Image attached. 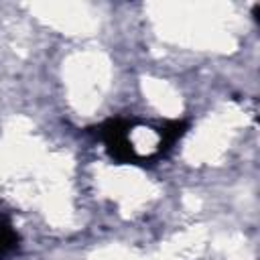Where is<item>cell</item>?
<instances>
[{"label":"cell","instance_id":"1","mask_svg":"<svg viewBox=\"0 0 260 260\" xmlns=\"http://www.w3.org/2000/svg\"><path fill=\"white\" fill-rule=\"evenodd\" d=\"M187 130V122L185 120H171V122H165L158 130L160 134V142H158V152H165L167 148H171Z\"/></svg>","mask_w":260,"mask_h":260},{"label":"cell","instance_id":"2","mask_svg":"<svg viewBox=\"0 0 260 260\" xmlns=\"http://www.w3.org/2000/svg\"><path fill=\"white\" fill-rule=\"evenodd\" d=\"M18 240L20 238L14 232V228L10 225V221L6 217H0V258H4L6 254H10L12 250H16Z\"/></svg>","mask_w":260,"mask_h":260}]
</instances>
